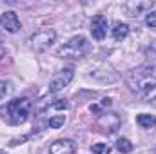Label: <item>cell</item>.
Returning a JSON list of instances; mask_svg holds the SVG:
<instances>
[{"label":"cell","instance_id":"1","mask_svg":"<svg viewBox=\"0 0 156 154\" xmlns=\"http://www.w3.org/2000/svg\"><path fill=\"white\" fill-rule=\"evenodd\" d=\"M33 113V102L27 96L22 98H15L11 102H7L5 107H0V114L4 120H7L13 125H20L26 123L29 120V116Z\"/></svg>","mask_w":156,"mask_h":154},{"label":"cell","instance_id":"2","mask_svg":"<svg viewBox=\"0 0 156 154\" xmlns=\"http://www.w3.org/2000/svg\"><path fill=\"white\" fill-rule=\"evenodd\" d=\"M127 85L133 93L144 96L153 87H156V69L149 67V65H142V67L133 69L127 75Z\"/></svg>","mask_w":156,"mask_h":154},{"label":"cell","instance_id":"3","mask_svg":"<svg viewBox=\"0 0 156 154\" xmlns=\"http://www.w3.org/2000/svg\"><path fill=\"white\" fill-rule=\"evenodd\" d=\"M89 51H91L89 40L82 35H78V37H73L69 42H66L58 49V56L60 58H83Z\"/></svg>","mask_w":156,"mask_h":154},{"label":"cell","instance_id":"4","mask_svg":"<svg viewBox=\"0 0 156 154\" xmlns=\"http://www.w3.org/2000/svg\"><path fill=\"white\" fill-rule=\"evenodd\" d=\"M55 40H56V31L55 29H38L27 38V44L35 51H45L55 44Z\"/></svg>","mask_w":156,"mask_h":154},{"label":"cell","instance_id":"5","mask_svg":"<svg viewBox=\"0 0 156 154\" xmlns=\"http://www.w3.org/2000/svg\"><path fill=\"white\" fill-rule=\"evenodd\" d=\"M73 78H75V71H73V69H69V67H66V69L58 71V73L53 76L51 83H49V93H51V94L60 93L62 89H66V87L73 82Z\"/></svg>","mask_w":156,"mask_h":154},{"label":"cell","instance_id":"6","mask_svg":"<svg viewBox=\"0 0 156 154\" xmlns=\"http://www.w3.org/2000/svg\"><path fill=\"white\" fill-rule=\"evenodd\" d=\"M107 29H109V22L104 15H96L91 20V35L94 40H104L107 35Z\"/></svg>","mask_w":156,"mask_h":154},{"label":"cell","instance_id":"7","mask_svg":"<svg viewBox=\"0 0 156 154\" xmlns=\"http://www.w3.org/2000/svg\"><path fill=\"white\" fill-rule=\"evenodd\" d=\"M0 26H2L7 33H16V31L22 27L20 18H18V15H16L15 11H5V13H2V15H0Z\"/></svg>","mask_w":156,"mask_h":154},{"label":"cell","instance_id":"8","mask_svg":"<svg viewBox=\"0 0 156 154\" xmlns=\"http://www.w3.org/2000/svg\"><path fill=\"white\" fill-rule=\"evenodd\" d=\"M75 151H76V143L73 140H67V138L56 140L49 147V152L51 154H75Z\"/></svg>","mask_w":156,"mask_h":154},{"label":"cell","instance_id":"9","mask_svg":"<svg viewBox=\"0 0 156 154\" xmlns=\"http://www.w3.org/2000/svg\"><path fill=\"white\" fill-rule=\"evenodd\" d=\"M118 125H120V120H118L116 114H113V113H102L100 118H98V127L102 129V132H107V134H111V132H115L118 129Z\"/></svg>","mask_w":156,"mask_h":154},{"label":"cell","instance_id":"10","mask_svg":"<svg viewBox=\"0 0 156 154\" xmlns=\"http://www.w3.org/2000/svg\"><path fill=\"white\" fill-rule=\"evenodd\" d=\"M151 7H153V2H129V4H125V9L131 16L142 15L144 11H149Z\"/></svg>","mask_w":156,"mask_h":154},{"label":"cell","instance_id":"11","mask_svg":"<svg viewBox=\"0 0 156 154\" xmlns=\"http://www.w3.org/2000/svg\"><path fill=\"white\" fill-rule=\"evenodd\" d=\"M129 26L125 24V22H115L113 24V29H111V33H113V38L116 40V42H122V40L127 38V35H129Z\"/></svg>","mask_w":156,"mask_h":154},{"label":"cell","instance_id":"12","mask_svg":"<svg viewBox=\"0 0 156 154\" xmlns=\"http://www.w3.org/2000/svg\"><path fill=\"white\" fill-rule=\"evenodd\" d=\"M136 123H138L140 127H144V129L151 131V129L156 125V118L153 114H138V116H136Z\"/></svg>","mask_w":156,"mask_h":154},{"label":"cell","instance_id":"13","mask_svg":"<svg viewBox=\"0 0 156 154\" xmlns=\"http://www.w3.org/2000/svg\"><path fill=\"white\" fill-rule=\"evenodd\" d=\"M64 123H66V116H64V114L49 116V120H47V125H49L51 129H60Z\"/></svg>","mask_w":156,"mask_h":154},{"label":"cell","instance_id":"14","mask_svg":"<svg viewBox=\"0 0 156 154\" xmlns=\"http://www.w3.org/2000/svg\"><path fill=\"white\" fill-rule=\"evenodd\" d=\"M69 107V102L67 100H56V102H53V103H49L47 107H45V111L49 113V111H66Z\"/></svg>","mask_w":156,"mask_h":154},{"label":"cell","instance_id":"15","mask_svg":"<svg viewBox=\"0 0 156 154\" xmlns=\"http://www.w3.org/2000/svg\"><path fill=\"white\" fill-rule=\"evenodd\" d=\"M116 149L120 151V152L127 154V152H131V151H133V143H131L127 138H118V140H116Z\"/></svg>","mask_w":156,"mask_h":154},{"label":"cell","instance_id":"16","mask_svg":"<svg viewBox=\"0 0 156 154\" xmlns=\"http://www.w3.org/2000/svg\"><path fill=\"white\" fill-rule=\"evenodd\" d=\"M11 93H13V85H11V82L0 80V100H4L5 96H9Z\"/></svg>","mask_w":156,"mask_h":154},{"label":"cell","instance_id":"17","mask_svg":"<svg viewBox=\"0 0 156 154\" xmlns=\"http://www.w3.org/2000/svg\"><path fill=\"white\" fill-rule=\"evenodd\" d=\"M111 103H113V100H111V98H104L98 105H91V111H93V113H96V114H102V109L111 107Z\"/></svg>","mask_w":156,"mask_h":154},{"label":"cell","instance_id":"18","mask_svg":"<svg viewBox=\"0 0 156 154\" xmlns=\"http://www.w3.org/2000/svg\"><path fill=\"white\" fill-rule=\"evenodd\" d=\"M142 98H144V102H145V103H149V105L156 107V87H153L149 93H145Z\"/></svg>","mask_w":156,"mask_h":154},{"label":"cell","instance_id":"19","mask_svg":"<svg viewBox=\"0 0 156 154\" xmlns=\"http://www.w3.org/2000/svg\"><path fill=\"white\" fill-rule=\"evenodd\" d=\"M93 154H111V147L105 143H94L93 145Z\"/></svg>","mask_w":156,"mask_h":154},{"label":"cell","instance_id":"20","mask_svg":"<svg viewBox=\"0 0 156 154\" xmlns=\"http://www.w3.org/2000/svg\"><path fill=\"white\" fill-rule=\"evenodd\" d=\"M145 24L149 27H156V11H149L145 15Z\"/></svg>","mask_w":156,"mask_h":154},{"label":"cell","instance_id":"21","mask_svg":"<svg viewBox=\"0 0 156 154\" xmlns=\"http://www.w3.org/2000/svg\"><path fill=\"white\" fill-rule=\"evenodd\" d=\"M4 54H5V51H4V49H2V47H0V60H2V58H4Z\"/></svg>","mask_w":156,"mask_h":154},{"label":"cell","instance_id":"22","mask_svg":"<svg viewBox=\"0 0 156 154\" xmlns=\"http://www.w3.org/2000/svg\"><path fill=\"white\" fill-rule=\"evenodd\" d=\"M0 154H5V152H4V151H0Z\"/></svg>","mask_w":156,"mask_h":154}]
</instances>
